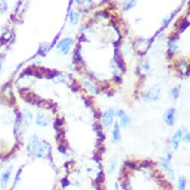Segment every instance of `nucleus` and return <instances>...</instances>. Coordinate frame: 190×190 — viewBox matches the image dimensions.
<instances>
[{
  "label": "nucleus",
  "instance_id": "obj_1",
  "mask_svg": "<svg viewBox=\"0 0 190 190\" xmlns=\"http://www.w3.org/2000/svg\"><path fill=\"white\" fill-rule=\"evenodd\" d=\"M42 142H43L40 141V139L37 136H33L29 140L28 145H27V151H28V153L36 157L39 149L41 147Z\"/></svg>",
  "mask_w": 190,
  "mask_h": 190
},
{
  "label": "nucleus",
  "instance_id": "obj_2",
  "mask_svg": "<svg viewBox=\"0 0 190 190\" xmlns=\"http://www.w3.org/2000/svg\"><path fill=\"white\" fill-rule=\"evenodd\" d=\"M13 170V166L10 165L6 168L4 172H2L1 177H0V186L1 187V189H4L7 186V183H8L10 179V176H11Z\"/></svg>",
  "mask_w": 190,
  "mask_h": 190
},
{
  "label": "nucleus",
  "instance_id": "obj_3",
  "mask_svg": "<svg viewBox=\"0 0 190 190\" xmlns=\"http://www.w3.org/2000/svg\"><path fill=\"white\" fill-rule=\"evenodd\" d=\"M160 93V87L159 85H154L148 90L146 94V98L149 100L156 101L159 99Z\"/></svg>",
  "mask_w": 190,
  "mask_h": 190
},
{
  "label": "nucleus",
  "instance_id": "obj_4",
  "mask_svg": "<svg viewBox=\"0 0 190 190\" xmlns=\"http://www.w3.org/2000/svg\"><path fill=\"white\" fill-rule=\"evenodd\" d=\"M73 43V41H72V39L70 38H66L64 39V40H61V42H59L57 46V48L59 49H61V52H63V54L64 55H66V54L69 52V48H70L71 45Z\"/></svg>",
  "mask_w": 190,
  "mask_h": 190
},
{
  "label": "nucleus",
  "instance_id": "obj_5",
  "mask_svg": "<svg viewBox=\"0 0 190 190\" xmlns=\"http://www.w3.org/2000/svg\"><path fill=\"white\" fill-rule=\"evenodd\" d=\"M114 111L112 109H109L103 115V123L106 128H110L113 123L114 120Z\"/></svg>",
  "mask_w": 190,
  "mask_h": 190
},
{
  "label": "nucleus",
  "instance_id": "obj_6",
  "mask_svg": "<svg viewBox=\"0 0 190 190\" xmlns=\"http://www.w3.org/2000/svg\"><path fill=\"white\" fill-rule=\"evenodd\" d=\"M171 155H168V157H167V159H161V165L163 166L164 168L167 171V172H168L169 174L170 177H171V179H174V171L171 169V166H170V160H171Z\"/></svg>",
  "mask_w": 190,
  "mask_h": 190
},
{
  "label": "nucleus",
  "instance_id": "obj_7",
  "mask_svg": "<svg viewBox=\"0 0 190 190\" xmlns=\"http://www.w3.org/2000/svg\"><path fill=\"white\" fill-rule=\"evenodd\" d=\"M50 122V119H49V117H48L46 114H43V113H39L37 114V120H36V122L38 125L40 126H47L48 124Z\"/></svg>",
  "mask_w": 190,
  "mask_h": 190
},
{
  "label": "nucleus",
  "instance_id": "obj_8",
  "mask_svg": "<svg viewBox=\"0 0 190 190\" xmlns=\"http://www.w3.org/2000/svg\"><path fill=\"white\" fill-rule=\"evenodd\" d=\"M182 138V131L180 129L174 134L171 139V142H172L173 147L174 148L175 150H177L178 148L179 144H180V141Z\"/></svg>",
  "mask_w": 190,
  "mask_h": 190
},
{
  "label": "nucleus",
  "instance_id": "obj_9",
  "mask_svg": "<svg viewBox=\"0 0 190 190\" xmlns=\"http://www.w3.org/2000/svg\"><path fill=\"white\" fill-rule=\"evenodd\" d=\"M33 120V117L31 113L28 110H23V122L26 126H29L31 125Z\"/></svg>",
  "mask_w": 190,
  "mask_h": 190
},
{
  "label": "nucleus",
  "instance_id": "obj_10",
  "mask_svg": "<svg viewBox=\"0 0 190 190\" xmlns=\"http://www.w3.org/2000/svg\"><path fill=\"white\" fill-rule=\"evenodd\" d=\"M174 119V110L169 109L165 116V121L168 125H173Z\"/></svg>",
  "mask_w": 190,
  "mask_h": 190
},
{
  "label": "nucleus",
  "instance_id": "obj_11",
  "mask_svg": "<svg viewBox=\"0 0 190 190\" xmlns=\"http://www.w3.org/2000/svg\"><path fill=\"white\" fill-rule=\"evenodd\" d=\"M117 114H118L119 117L121 119V126L123 127V128H125V127L128 126V124H129V119H128V116L125 114L124 111L120 110V111H118Z\"/></svg>",
  "mask_w": 190,
  "mask_h": 190
},
{
  "label": "nucleus",
  "instance_id": "obj_12",
  "mask_svg": "<svg viewBox=\"0 0 190 190\" xmlns=\"http://www.w3.org/2000/svg\"><path fill=\"white\" fill-rule=\"evenodd\" d=\"M120 137H121V135H120L119 126L118 123L116 122L114 125V131H113V139H114V141H118V140H119Z\"/></svg>",
  "mask_w": 190,
  "mask_h": 190
},
{
  "label": "nucleus",
  "instance_id": "obj_13",
  "mask_svg": "<svg viewBox=\"0 0 190 190\" xmlns=\"http://www.w3.org/2000/svg\"><path fill=\"white\" fill-rule=\"evenodd\" d=\"M78 19H79V16L78 13L75 11H72L69 15V19H70V22L73 25H75L78 22Z\"/></svg>",
  "mask_w": 190,
  "mask_h": 190
},
{
  "label": "nucleus",
  "instance_id": "obj_14",
  "mask_svg": "<svg viewBox=\"0 0 190 190\" xmlns=\"http://www.w3.org/2000/svg\"><path fill=\"white\" fill-rule=\"evenodd\" d=\"M186 180L185 177H180L178 180V190H185L186 189Z\"/></svg>",
  "mask_w": 190,
  "mask_h": 190
},
{
  "label": "nucleus",
  "instance_id": "obj_15",
  "mask_svg": "<svg viewBox=\"0 0 190 190\" xmlns=\"http://www.w3.org/2000/svg\"><path fill=\"white\" fill-rule=\"evenodd\" d=\"M84 84H85L86 87H87V88H88L89 90H90V91L93 92V93H96V94H98V93H99V91H98V90L96 88V87H94V86L93 85V84H91L90 83L87 82V81H84Z\"/></svg>",
  "mask_w": 190,
  "mask_h": 190
},
{
  "label": "nucleus",
  "instance_id": "obj_16",
  "mask_svg": "<svg viewBox=\"0 0 190 190\" xmlns=\"http://www.w3.org/2000/svg\"><path fill=\"white\" fill-rule=\"evenodd\" d=\"M171 94H172V96L174 97V99H177L178 97V94H179V89L178 88H174L171 90Z\"/></svg>",
  "mask_w": 190,
  "mask_h": 190
},
{
  "label": "nucleus",
  "instance_id": "obj_17",
  "mask_svg": "<svg viewBox=\"0 0 190 190\" xmlns=\"http://www.w3.org/2000/svg\"><path fill=\"white\" fill-rule=\"evenodd\" d=\"M116 167H117V162L116 161H114V162L112 163V164H111V168H110V171H111V172H114V170L116 169Z\"/></svg>",
  "mask_w": 190,
  "mask_h": 190
},
{
  "label": "nucleus",
  "instance_id": "obj_18",
  "mask_svg": "<svg viewBox=\"0 0 190 190\" xmlns=\"http://www.w3.org/2000/svg\"><path fill=\"white\" fill-rule=\"evenodd\" d=\"M183 140H184V141L186 142H189V134H186V136H185Z\"/></svg>",
  "mask_w": 190,
  "mask_h": 190
},
{
  "label": "nucleus",
  "instance_id": "obj_19",
  "mask_svg": "<svg viewBox=\"0 0 190 190\" xmlns=\"http://www.w3.org/2000/svg\"><path fill=\"white\" fill-rule=\"evenodd\" d=\"M114 190H120L119 186L118 183H116L115 185H114Z\"/></svg>",
  "mask_w": 190,
  "mask_h": 190
},
{
  "label": "nucleus",
  "instance_id": "obj_20",
  "mask_svg": "<svg viewBox=\"0 0 190 190\" xmlns=\"http://www.w3.org/2000/svg\"><path fill=\"white\" fill-rule=\"evenodd\" d=\"M1 168H2V164H1V163H0V171H1Z\"/></svg>",
  "mask_w": 190,
  "mask_h": 190
}]
</instances>
